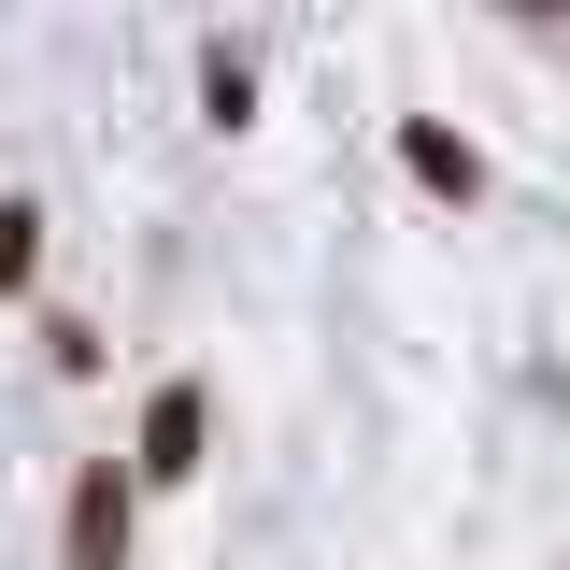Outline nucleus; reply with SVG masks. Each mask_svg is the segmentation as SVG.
<instances>
[{
    "mask_svg": "<svg viewBox=\"0 0 570 570\" xmlns=\"http://www.w3.org/2000/svg\"><path fill=\"white\" fill-rule=\"evenodd\" d=\"M400 171H414L428 200H456V214L485 200V157H471V142L442 129V115H400Z\"/></svg>",
    "mask_w": 570,
    "mask_h": 570,
    "instance_id": "nucleus-3",
    "label": "nucleus"
},
{
    "mask_svg": "<svg viewBox=\"0 0 570 570\" xmlns=\"http://www.w3.org/2000/svg\"><path fill=\"white\" fill-rule=\"evenodd\" d=\"M142 542V485H129V456H86L58 499V570H129Z\"/></svg>",
    "mask_w": 570,
    "mask_h": 570,
    "instance_id": "nucleus-1",
    "label": "nucleus"
},
{
    "mask_svg": "<svg viewBox=\"0 0 570 570\" xmlns=\"http://www.w3.org/2000/svg\"><path fill=\"white\" fill-rule=\"evenodd\" d=\"M214 456V385L200 371H171L157 400H142V442H129V485H200Z\"/></svg>",
    "mask_w": 570,
    "mask_h": 570,
    "instance_id": "nucleus-2",
    "label": "nucleus"
},
{
    "mask_svg": "<svg viewBox=\"0 0 570 570\" xmlns=\"http://www.w3.org/2000/svg\"><path fill=\"white\" fill-rule=\"evenodd\" d=\"M43 272V200H0V299H29Z\"/></svg>",
    "mask_w": 570,
    "mask_h": 570,
    "instance_id": "nucleus-5",
    "label": "nucleus"
},
{
    "mask_svg": "<svg viewBox=\"0 0 570 570\" xmlns=\"http://www.w3.org/2000/svg\"><path fill=\"white\" fill-rule=\"evenodd\" d=\"M200 115H214V129L257 115V58H243V43H214V58H200Z\"/></svg>",
    "mask_w": 570,
    "mask_h": 570,
    "instance_id": "nucleus-4",
    "label": "nucleus"
}]
</instances>
